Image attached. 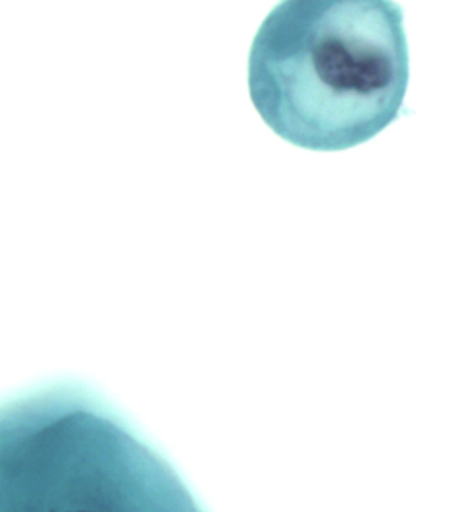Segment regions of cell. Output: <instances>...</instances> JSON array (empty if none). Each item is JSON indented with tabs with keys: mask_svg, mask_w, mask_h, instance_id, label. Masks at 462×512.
<instances>
[{
	"mask_svg": "<svg viewBox=\"0 0 462 512\" xmlns=\"http://www.w3.org/2000/svg\"><path fill=\"white\" fill-rule=\"evenodd\" d=\"M0 512H206L94 394L52 384L0 403Z\"/></svg>",
	"mask_w": 462,
	"mask_h": 512,
	"instance_id": "2",
	"label": "cell"
},
{
	"mask_svg": "<svg viewBox=\"0 0 462 512\" xmlns=\"http://www.w3.org/2000/svg\"><path fill=\"white\" fill-rule=\"evenodd\" d=\"M410 82L402 7L390 0H286L249 53L254 109L308 150L364 144L399 118Z\"/></svg>",
	"mask_w": 462,
	"mask_h": 512,
	"instance_id": "1",
	"label": "cell"
}]
</instances>
